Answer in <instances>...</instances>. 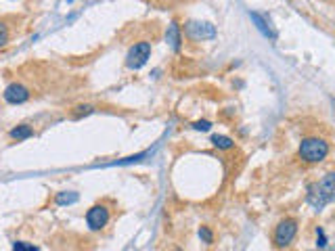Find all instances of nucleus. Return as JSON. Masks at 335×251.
Returning <instances> with one entry per match:
<instances>
[{
    "instance_id": "1",
    "label": "nucleus",
    "mask_w": 335,
    "mask_h": 251,
    "mask_svg": "<svg viewBox=\"0 0 335 251\" xmlns=\"http://www.w3.org/2000/svg\"><path fill=\"white\" fill-rule=\"evenodd\" d=\"M308 203L314 209H323L327 203L335 201V172L327 174L323 180L308 186Z\"/></svg>"
},
{
    "instance_id": "2",
    "label": "nucleus",
    "mask_w": 335,
    "mask_h": 251,
    "mask_svg": "<svg viewBox=\"0 0 335 251\" xmlns=\"http://www.w3.org/2000/svg\"><path fill=\"white\" fill-rule=\"evenodd\" d=\"M329 153V145L325 143L323 138H317V136H310V138H304L300 143V157L304 162L308 164H319L323 162L325 157Z\"/></svg>"
},
{
    "instance_id": "3",
    "label": "nucleus",
    "mask_w": 335,
    "mask_h": 251,
    "mask_svg": "<svg viewBox=\"0 0 335 251\" xmlns=\"http://www.w3.org/2000/svg\"><path fill=\"white\" fill-rule=\"evenodd\" d=\"M151 57V44L147 42V40H140V42H134L130 46L128 55H126V67L128 69H140Z\"/></svg>"
},
{
    "instance_id": "4",
    "label": "nucleus",
    "mask_w": 335,
    "mask_h": 251,
    "mask_svg": "<svg viewBox=\"0 0 335 251\" xmlns=\"http://www.w3.org/2000/svg\"><path fill=\"white\" fill-rule=\"evenodd\" d=\"M109 218H111L109 207L105 203H97L86 212V224H88L90 230H101V228L107 226Z\"/></svg>"
},
{
    "instance_id": "5",
    "label": "nucleus",
    "mask_w": 335,
    "mask_h": 251,
    "mask_svg": "<svg viewBox=\"0 0 335 251\" xmlns=\"http://www.w3.org/2000/svg\"><path fill=\"white\" fill-rule=\"evenodd\" d=\"M296 233H298V222H296V220H291V218L283 220V222L277 226L275 243H277L279 247H287L291 241H293V237H296Z\"/></svg>"
},
{
    "instance_id": "6",
    "label": "nucleus",
    "mask_w": 335,
    "mask_h": 251,
    "mask_svg": "<svg viewBox=\"0 0 335 251\" xmlns=\"http://www.w3.org/2000/svg\"><path fill=\"white\" fill-rule=\"evenodd\" d=\"M4 100L6 103H11V105H21L25 103V100L29 98V90L27 86H23L21 82H13V84H8L4 88Z\"/></svg>"
},
{
    "instance_id": "7",
    "label": "nucleus",
    "mask_w": 335,
    "mask_h": 251,
    "mask_svg": "<svg viewBox=\"0 0 335 251\" xmlns=\"http://www.w3.org/2000/svg\"><path fill=\"white\" fill-rule=\"evenodd\" d=\"M187 32L191 38L195 40H206V38H214L216 36V29L212 23H199V21H191L187 25Z\"/></svg>"
},
{
    "instance_id": "8",
    "label": "nucleus",
    "mask_w": 335,
    "mask_h": 251,
    "mask_svg": "<svg viewBox=\"0 0 335 251\" xmlns=\"http://www.w3.org/2000/svg\"><path fill=\"white\" fill-rule=\"evenodd\" d=\"M249 17H251V21L258 25V29H260V32L266 36V38H270V40H275V38H277V34L270 29V23H266V19H264L262 15H258V13H249Z\"/></svg>"
},
{
    "instance_id": "9",
    "label": "nucleus",
    "mask_w": 335,
    "mask_h": 251,
    "mask_svg": "<svg viewBox=\"0 0 335 251\" xmlns=\"http://www.w3.org/2000/svg\"><path fill=\"white\" fill-rule=\"evenodd\" d=\"M32 136H34V128L27 126V124H21V126H17V128L11 130V138L13 140H27Z\"/></svg>"
},
{
    "instance_id": "10",
    "label": "nucleus",
    "mask_w": 335,
    "mask_h": 251,
    "mask_svg": "<svg viewBox=\"0 0 335 251\" xmlns=\"http://www.w3.org/2000/svg\"><path fill=\"white\" fill-rule=\"evenodd\" d=\"M166 40H168L170 46L174 48V50L180 48V32H178V25H176V23H170L168 34H166Z\"/></svg>"
},
{
    "instance_id": "11",
    "label": "nucleus",
    "mask_w": 335,
    "mask_h": 251,
    "mask_svg": "<svg viewBox=\"0 0 335 251\" xmlns=\"http://www.w3.org/2000/svg\"><path fill=\"white\" fill-rule=\"evenodd\" d=\"M76 201H78V193H74V190H63V193L57 195L59 205H69V203H76Z\"/></svg>"
},
{
    "instance_id": "12",
    "label": "nucleus",
    "mask_w": 335,
    "mask_h": 251,
    "mask_svg": "<svg viewBox=\"0 0 335 251\" xmlns=\"http://www.w3.org/2000/svg\"><path fill=\"white\" fill-rule=\"evenodd\" d=\"M90 113H95V107H93V105H78L74 111H72V117H74V119H82V117H86V115H90Z\"/></svg>"
},
{
    "instance_id": "13",
    "label": "nucleus",
    "mask_w": 335,
    "mask_h": 251,
    "mask_svg": "<svg viewBox=\"0 0 335 251\" xmlns=\"http://www.w3.org/2000/svg\"><path fill=\"white\" fill-rule=\"evenodd\" d=\"M212 143H214V147H218V149H230L232 145V138H228V136H212Z\"/></svg>"
},
{
    "instance_id": "14",
    "label": "nucleus",
    "mask_w": 335,
    "mask_h": 251,
    "mask_svg": "<svg viewBox=\"0 0 335 251\" xmlns=\"http://www.w3.org/2000/svg\"><path fill=\"white\" fill-rule=\"evenodd\" d=\"M13 251H38V247L32 245V243H25V241H15Z\"/></svg>"
},
{
    "instance_id": "15",
    "label": "nucleus",
    "mask_w": 335,
    "mask_h": 251,
    "mask_svg": "<svg viewBox=\"0 0 335 251\" xmlns=\"http://www.w3.org/2000/svg\"><path fill=\"white\" fill-rule=\"evenodd\" d=\"M11 38V32H8V25L4 21H0V46H4Z\"/></svg>"
},
{
    "instance_id": "16",
    "label": "nucleus",
    "mask_w": 335,
    "mask_h": 251,
    "mask_svg": "<svg viewBox=\"0 0 335 251\" xmlns=\"http://www.w3.org/2000/svg\"><path fill=\"white\" fill-rule=\"evenodd\" d=\"M317 245L323 249V247H327V237H325L323 233V228H317Z\"/></svg>"
},
{
    "instance_id": "17",
    "label": "nucleus",
    "mask_w": 335,
    "mask_h": 251,
    "mask_svg": "<svg viewBox=\"0 0 335 251\" xmlns=\"http://www.w3.org/2000/svg\"><path fill=\"white\" fill-rule=\"evenodd\" d=\"M199 237L204 239L206 243H212V241H214V237H212V233H210V228H206V226L199 228Z\"/></svg>"
},
{
    "instance_id": "18",
    "label": "nucleus",
    "mask_w": 335,
    "mask_h": 251,
    "mask_svg": "<svg viewBox=\"0 0 335 251\" xmlns=\"http://www.w3.org/2000/svg\"><path fill=\"white\" fill-rule=\"evenodd\" d=\"M193 128H195V130H201V132H208V130L212 128V124L206 122V119H201V122H195V124H193Z\"/></svg>"
},
{
    "instance_id": "19",
    "label": "nucleus",
    "mask_w": 335,
    "mask_h": 251,
    "mask_svg": "<svg viewBox=\"0 0 335 251\" xmlns=\"http://www.w3.org/2000/svg\"><path fill=\"white\" fill-rule=\"evenodd\" d=\"M333 107H335V100H333Z\"/></svg>"
},
{
    "instance_id": "20",
    "label": "nucleus",
    "mask_w": 335,
    "mask_h": 251,
    "mask_svg": "<svg viewBox=\"0 0 335 251\" xmlns=\"http://www.w3.org/2000/svg\"><path fill=\"white\" fill-rule=\"evenodd\" d=\"M174 251H180V249H174Z\"/></svg>"
}]
</instances>
